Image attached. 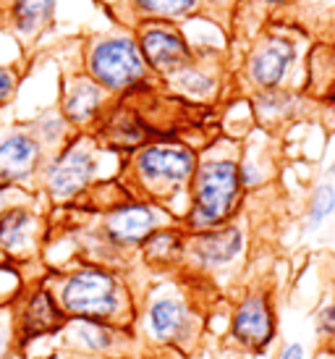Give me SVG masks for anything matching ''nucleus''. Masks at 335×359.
Segmentation results:
<instances>
[{
  "mask_svg": "<svg viewBox=\"0 0 335 359\" xmlns=\"http://www.w3.org/2000/svg\"><path fill=\"white\" fill-rule=\"evenodd\" d=\"M202 291L207 289L184 273H147V280L137 291V315L131 323L144 354L168 351L189 359L202 346L207 330Z\"/></svg>",
  "mask_w": 335,
  "mask_h": 359,
  "instance_id": "obj_1",
  "label": "nucleus"
},
{
  "mask_svg": "<svg viewBox=\"0 0 335 359\" xmlns=\"http://www.w3.org/2000/svg\"><path fill=\"white\" fill-rule=\"evenodd\" d=\"M134 270L137 268L123 270L92 259H74L63 268L45 270L42 278L69 320H97L131 328L139 291Z\"/></svg>",
  "mask_w": 335,
  "mask_h": 359,
  "instance_id": "obj_2",
  "label": "nucleus"
},
{
  "mask_svg": "<svg viewBox=\"0 0 335 359\" xmlns=\"http://www.w3.org/2000/svg\"><path fill=\"white\" fill-rule=\"evenodd\" d=\"M249 194L238 170V140L220 134L199 147L197 168L189 184V200L178 223L186 233L223 226L244 215Z\"/></svg>",
  "mask_w": 335,
  "mask_h": 359,
  "instance_id": "obj_3",
  "label": "nucleus"
},
{
  "mask_svg": "<svg viewBox=\"0 0 335 359\" xmlns=\"http://www.w3.org/2000/svg\"><path fill=\"white\" fill-rule=\"evenodd\" d=\"M309 45L312 40L291 21H267L244 48L231 53V87L244 97L278 87L301 90Z\"/></svg>",
  "mask_w": 335,
  "mask_h": 359,
  "instance_id": "obj_4",
  "label": "nucleus"
},
{
  "mask_svg": "<svg viewBox=\"0 0 335 359\" xmlns=\"http://www.w3.org/2000/svg\"><path fill=\"white\" fill-rule=\"evenodd\" d=\"M199 144L186 137H160L139 150L128 152L121 165V176L134 197L158 202L176 218L184 215L189 184L197 168Z\"/></svg>",
  "mask_w": 335,
  "mask_h": 359,
  "instance_id": "obj_5",
  "label": "nucleus"
},
{
  "mask_svg": "<svg viewBox=\"0 0 335 359\" xmlns=\"http://www.w3.org/2000/svg\"><path fill=\"white\" fill-rule=\"evenodd\" d=\"M123 158L105 150L95 134L74 131L42 168L34 191L50 210L79 208L97 184L118 179Z\"/></svg>",
  "mask_w": 335,
  "mask_h": 359,
  "instance_id": "obj_6",
  "label": "nucleus"
},
{
  "mask_svg": "<svg viewBox=\"0 0 335 359\" xmlns=\"http://www.w3.org/2000/svg\"><path fill=\"white\" fill-rule=\"evenodd\" d=\"M71 126L58 105L37 110L32 118L0 116V187L34 189L53 152L69 140Z\"/></svg>",
  "mask_w": 335,
  "mask_h": 359,
  "instance_id": "obj_7",
  "label": "nucleus"
},
{
  "mask_svg": "<svg viewBox=\"0 0 335 359\" xmlns=\"http://www.w3.org/2000/svg\"><path fill=\"white\" fill-rule=\"evenodd\" d=\"M249 255H252V223L244 212L223 226L186 233V250L178 273L197 280L202 289L220 294L241 286Z\"/></svg>",
  "mask_w": 335,
  "mask_h": 359,
  "instance_id": "obj_8",
  "label": "nucleus"
},
{
  "mask_svg": "<svg viewBox=\"0 0 335 359\" xmlns=\"http://www.w3.org/2000/svg\"><path fill=\"white\" fill-rule=\"evenodd\" d=\"M79 66L116 100L160 87V79L142 58L134 32L126 27L116 32H102V34H89L81 42Z\"/></svg>",
  "mask_w": 335,
  "mask_h": 359,
  "instance_id": "obj_9",
  "label": "nucleus"
},
{
  "mask_svg": "<svg viewBox=\"0 0 335 359\" xmlns=\"http://www.w3.org/2000/svg\"><path fill=\"white\" fill-rule=\"evenodd\" d=\"M53 233V210L34 189L0 187V259L40 265Z\"/></svg>",
  "mask_w": 335,
  "mask_h": 359,
  "instance_id": "obj_10",
  "label": "nucleus"
},
{
  "mask_svg": "<svg viewBox=\"0 0 335 359\" xmlns=\"http://www.w3.org/2000/svg\"><path fill=\"white\" fill-rule=\"evenodd\" d=\"M278 339H280V312H278L275 289L267 280L241 283L228 304L223 346L262 359L275 349Z\"/></svg>",
  "mask_w": 335,
  "mask_h": 359,
  "instance_id": "obj_11",
  "label": "nucleus"
},
{
  "mask_svg": "<svg viewBox=\"0 0 335 359\" xmlns=\"http://www.w3.org/2000/svg\"><path fill=\"white\" fill-rule=\"evenodd\" d=\"M92 134L97 137V142L105 150L116 152L121 158H126L128 152L139 150L142 144L152 140L178 137L152 116V110L147 108V100H144V92L131 95V97H118Z\"/></svg>",
  "mask_w": 335,
  "mask_h": 359,
  "instance_id": "obj_12",
  "label": "nucleus"
},
{
  "mask_svg": "<svg viewBox=\"0 0 335 359\" xmlns=\"http://www.w3.org/2000/svg\"><path fill=\"white\" fill-rule=\"evenodd\" d=\"M160 87L191 108H212L226 100V87H231V53L199 50L197 58L165 76Z\"/></svg>",
  "mask_w": 335,
  "mask_h": 359,
  "instance_id": "obj_13",
  "label": "nucleus"
},
{
  "mask_svg": "<svg viewBox=\"0 0 335 359\" xmlns=\"http://www.w3.org/2000/svg\"><path fill=\"white\" fill-rule=\"evenodd\" d=\"M58 349L81 359H137L144 354L134 328L97 320H66Z\"/></svg>",
  "mask_w": 335,
  "mask_h": 359,
  "instance_id": "obj_14",
  "label": "nucleus"
},
{
  "mask_svg": "<svg viewBox=\"0 0 335 359\" xmlns=\"http://www.w3.org/2000/svg\"><path fill=\"white\" fill-rule=\"evenodd\" d=\"M11 318L19 351L29 349L40 341H55L69 320L42 276L32 278L27 289L19 294V299L11 304Z\"/></svg>",
  "mask_w": 335,
  "mask_h": 359,
  "instance_id": "obj_15",
  "label": "nucleus"
},
{
  "mask_svg": "<svg viewBox=\"0 0 335 359\" xmlns=\"http://www.w3.org/2000/svg\"><path fill=\"white\" fill-rule=\"evenodd\" d=\"M142 58L149 66V71L160 81L170 76L173 71L189 66L199 55L197 42L186 32V24H170V21H142L131 27Z\"/></svg>",
  "mask_w": 335,
  "mask_h": 359,
  "instance_id": "obj_16",
  "label": "nucleus"
},
{
  "mask_svg": "<svg viewBox=\"0 0 335 359\" xmlns=\"http://www.w3.org/2000/svg\"><path fill=\"white\" fill-rule=\"evenodd\" d=\"M116 97L100 87L97 81L87 76L81 66L63 71L58 90V110L66 118L71 131H81V134H92L102 116L110 110Z\"/></svg>",
  "mask_w": 335,
  "mask_h": 359,
  "instance_id": "obj_17",
  "label": "nucleus"
},
{
  "mask_svg": "<svg viewBox=\"0 0 335 359\" xmlns=\"http://www.w3.org/2000/svg\"><path fill=\"white\" fill-rule=\"evenodd\" d=\"M247 102L257 129L275 134V137H283V131H288L296 123L312 121L322 110V105H317L304 90H296V87L252 92L247 95Z\"/></svg>",
  "mask_w": 335,
  "mask_h": 359,
  "instance_id": "obj_18",
  "label": "nucleus"
},
{
  "mask_svg": "<svg viewBox=\"0 0 335 359\" xmlns=\"http://www.w3.org/2000/svg\"><path fill=\"white\" fill-rule=\"evenodd\" d=\"M280 163H283V147H280V137L275 134H267L252 126L238 140V170H241V184L249 197L275 184Z\"/></svg>",
  "mask_w": 335,
  "mask_h": 359,
  "instance_id": "obj_19",
  "label": "nucleus"
},
{
  "mask_svg": "<svg viewBox=\"0 0 335 359\" xmlns=\"http://www.w3.org/2000/svg\"><path fill=\"white\" fill-rule=\"evenodd\" d=\"M58 0H0V27L16 40L24 53L34 50V45L55 24Z\"/></svg>",
  "mask_w": 335,
  "mask_h": 359,
  "instance_id": "obj_20",
  "label": "nucleus"
},
{
  "mask_svg": "<svg viewBox=\"0 0 335 359\" xmlns=\"http://www.w3.org/2000/svg\"><path fill=\"white\" fill-rule=\"evenodd\" d=\"M110 16L126 29L142 21L189 24L197 19H210V6L207 0H121V6Z\"/></svg>",
  "mask_w": 335,
  "mask_h": 359,
  "instance_id": "obj_21",
  "label": "nucleus"
},
{
  "mask_svg": "<svg viewBox=\"0 0 335 359\" xmlns=\"http://www.w3.org/2000/svg\"><path fill=\"white\" fill-rule=\"evenodd\" d=\"M186 250V231L181 223H168L160 226L142 241L137 252V265L149 276H163V273H178L184 262Z\"/></svg>",
  "mask_w": 335,
  "mask_h": 359,
  "instance_id": "obj_22",
  "label": "nucleus"
},
{
  "mask_svg": "<svg viewBox=\"0 0 335 359\" xmlns=\"http://www.w3.org/2000/svg\"><path fill=\"white\" fill-rule=\"evenodd\" d=\"M299 0H238L231 19V53L244 48L267 21L280 19Z\"/></svg>",
  "mask_w": 335,
  "mask_h": 359,
  "instance_id": "obj_23",
  "label": "nucleus"
},
{
  "mask_svg": "<svg viewBox=\"0 0 335 359\" xmlns=\"http://www.w3.org/2000/svg\"><path fill=\"white\" fill-rule=\"evenodd\" d=\"M301 90L317 102V105H333L335 102V48L312 42L306 53L304 87Z\"/></svg>",
  "mask_w": 335,
  "mask_h": 359,
  "instance_id": "obj_24",
  "label": "nucleus"
},
{
  "mask_svg": "<svg viewBox=\"0 0 335 359\" xmlns=\"http://www.w3.org/2000/svg\"><path fill=\"white\" fill-rule=\"evenodd\" d=\"M280 19L299 27L312 42L335 48V0H299Z\"/></svg>",
  "mask_w": 335,
  "mask_h": 359,
  "instance_id": "obj_25",
  "label": "nucleus"
},
{
  "mask_svg": "<svg viewBox=\"0 0 335 359\" xmlns=\"http://www.w3.org/2000/svg\"><path fill=\"white\" fill-rule=\"evenodd\" d=\"M335 218V181L320 179L309 189L301 208V231L304 233H317L322 231Z\"/></svg>",
  "mask_w": 335,
  "mask_h": 359,
  "instance_id": "obj_26",
  "label": "nucleus"
},
{
  "mask_svg": "<svg viewBox=\"0 0 335 359\" xmlns=\"http://www.w3.org/2000/svg\"><path fill=\"white\" fill-rule=\"evenodd\" d=\"M29 278H24V268L0 259V307H11L19 299V294L27 289Z\"/></svg>",
  "mask_w": 335,
  "mask_h": 359,
  "instance_id": "obj_27",
  "label": "nucleus"
},
{
  "mask_svg": "<svg viewBox=\"0 0 335 359\" xmlns=\"http://www.w3.org/2000/svg\"><path fill=\"white\" fill-rule=\"evenodd\" d=\"M24 81V66L19 63H0V116L11 110Z\"/></svg>",
  "mask_w": 335,
  "mask_h": 359,
  "instance_id": "obj_28",
  "label": "nucleus"
},
{
  "mask_svg": "<svg viewBox=\"0 0 335 359\" xmlns=\"http://www.w3.org/2000/svg\"><path fill=\"white\" fill-rule=\"evenodd\" d=\"M16 351H19V344H16L11 307H0V359H11Z\"/></svg>",
  "mask_w": 335,
  "mask_h": 359,
  "instance_id": "obj_29",
  "label": "nucleus"
},
{
  "mask_svg": "<svg viewBox=\"0 0 335 359\" xmlns=\"http://www.w3.org/2000/svg\"><path fill=\"white\" fill-rule=\"evenodd\" d=\"M236 3L238 0H207L210 19L215 21V24H220V27L228 32V37H231V19H233Z\"/></svg>",
  "mask_w": 335,
  "mask_h": 359,
  "instance_id": "obj_30",
  "label": "nucleus"
},
{
  "mask_svg": "<svg viewBox=\"0 0 335 359\" xmlns=\"http://www.w3.org/2000/svg\"><path fill=\"white\" fill-rule=\"evenodd\" d=\"M273 359H309V349L304 346V341H283L275 346Z\"/></svg>",
  "mask_w": 335,
  "mask_h": 359,
  "instance_id": "obj_31",
  "label": "nucleus"
},
{
  "mask_svg": "<svg viewBox=\"0 0 335 359\" xmlns=\"http://www.w3.org/2000/svg\"><path fill=\"white\" fill-rule=\"evenodd\" d=\"M217 359H257V357H249V354H241V351H233V349H228V346H223V351H220Z\"/></svg>",
  "mask_w": 335,
  "mask_h": 359,
  "instance_id": "obj_32",
  "label": "nucleus"
},
{
  "mask_svg": "<svg viewBox=\"0 0 335 359\" xmlns=\"http://www.w3.org/2000/svg\"><path fill=\"white\" fill-rule=\"evenodd\" d=\"M325 179H335V163H330V168H325Z\"/></svg>",
  "mask_w": 335,
  "mask_h": 359,
  "instance_id": "obj_33",
  "label": "nucleus"
},
{
  "mask_svg": "<svg viewBox=\"0 0 335 359\" xmlns=\"http://www.w3.org/2000/svg\"><path fill=\"white\" fill-rule=\"evenodd\" d=\"M11 359H24V357H21V351H16V354H13Z\"/></svg>",
  "mask_w": 335,
  "mask_h": 359,
  "instance_id": "obj_34",
  "label": "nucleus"
}]
</instances>
